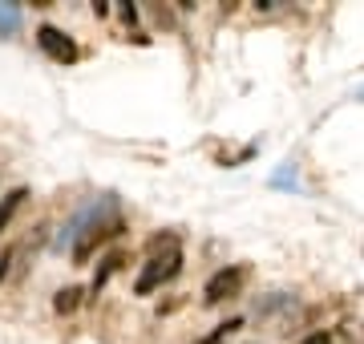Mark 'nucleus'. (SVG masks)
<instances>
[{
  "instance_id": "nucleus-8",
  "label": "nucleus",
  "mask_w": 364,
  "mask_h": 344,
  "mask_svg": "<svg viewBox=\"0 0 364 344\" xmlns=\"http://www.w3.org/2000/svg\"><path fill=\"white\" fill-rule=\"evenodd\" d=\"M235 328H243V320H227V324H219L215 332H207V336H203V340H195V344H223Z\"/></svg>"
},
{
  "instance_id": "nucleus-7",
  "label": "nucleus",
  "mask_w": 364,
  "mask_h": 344,
  "mask_svg": "<svg viewBox=\"0 0 364 344\" xmlns=\"http://www.w3.org/2000/svg\"><path fill=\"white\" fill-rule=\"evenodd\" d=\"M21 28V9L16 4H0V37H13Z\"/></svg>"
},
{
  "instance_id": "nucleus-6",
  "label": "nucleus",
  "mask_w": 364,
  "mask_h": 344,
  "mask_svg": "<svg viewBox=\"0 0 364 344\" xmlns=\"http://www.w3.org/2000/svg\"><path fill=\"white\" fill-rule=\"evenodd\" d=\"M77 304H81V288H61V291H57V300H53V308H57L61 316L77 312Z\"/></svg>"
},
{
  "instance_id": "nucleus-3",
  "label": "nucleus",
  "mask_w": 364,
  "mask_h": 344,
  "mask_svg": "<svg viewBox=\"0 0 364 344\" xmlns=\"http://www.w3.org/2000/svg\"><path fill=\"white\" fill-rule=\"evenodd\" d=\"M37 45L57 61V65H73V61H77V45H73V37L61 33V28H53V25L37 28Z\"/></svg>"
},
{
  "instance_id": "nucleus-5",
  "label": "nucleus",
  "mask_w": 364,
  "mask_h": 344,
  "mask_svg": "<svg viewBox=\"0 0 364 344\" xmlns=\"http://www.w3.org/2000/svg\"><path fill=\"white\" fill-rule=\"evenodd\" d=\"M122 264H126V255H122V252L105 255V259H102V267H97V276H93V284H90V291H93V296H97V291H102L105 284H109V276H114V272H117Z\"/></svg>"
},
{
  "instance_id": "nucleus-9",
  "label": "nucleus",
  "mask_w": 364,
  "mask_h": 344,
  "mask_svg": "<svg viewBox=\"0 0 364 344\" xmlns=\"http://www.w3.org/2000/svg\"><path fill=\"white\" fill-rule=\"evenodd\" d=\"M13 247H4V252H0V279H4V276H9V264H13Z\"/></svg>"
},
{
  "instance_id": "nucleus-10",
  "label": "nucleus",
  "mask_w": 364,
  "mask_h": 344,
  "mask_svg": "<svg viewBox=\"0 0 364 344\" xmlns=\"http://www.w3.org/2000/svg\"><path fill=\"white\" fill-rule=\"evenodd\" d=\"M122 21H126V25H134V21H138V9H134V4H122Z\"/></svg>"
},
{
  "instance_id": "nucleus-1",
  "label": "nucleus",
  "mask_w": 364,
  "mask_h": 344,
  "mask_svg": "<svg viewBox=\"0 0 364 344\" xmlns=\"http://www.w3.org/2000/svg\"><path fill=\"white\" fill-rule=\"evenodd\" d=\"M178 272H182V247H166L162 255H150V259H146L134 291H138V296H150V291H158L162 284H170Z\"/></svg>"
},
{
  "instance_id": "nucleus-4",
  "label": "nucleus",
  "mask_w": 364,
  "mask_h": 344,
  "mask_svg": "<svg viewBox=\"0 0 364 344\" xmlns=\"http://www.w3.org/2000/svg\"><path fill=\"white\" fill-rule=\"evenodd\" d=\"M28 199V190L25 186H16V190H9V195H4V199H0V231H4V227L13 223V215L21 211V203Z\"/></svg>"
},
{
  "instance_id": "nucleus-2",
  "label": "nucleus",
  "mask_w": 364,
  "mask_h": 344,
  "mask_svg": "<svg viewBox=\"0 0 364 344\" xmlns=\"http://www.w3.org/2000/svg\"><path fill=\"white\" fill-rule=\"evenodd\" d=\"M243 284H247V267H243V264L223 267V272H215V276L207 279V288H203V304H223V300H235V296L243 291Z\"/></svg>"
},
{
  "instance_id": "nucleus-11",
  "label": "nucleus",
  "mask_w": 364,
  "mask_h": 344,
  "mask_svg": "<svg viewBox=\"0 0 364 344\" xmlns=\"http://www.w3.org/2000/svg\"><path fill=\"white\" fill-rule=\"evenodd\" d=\"M304 344H336V340H332L328 332H316V336H308V340H304Z\"/></svg>"
}]
</instances>
